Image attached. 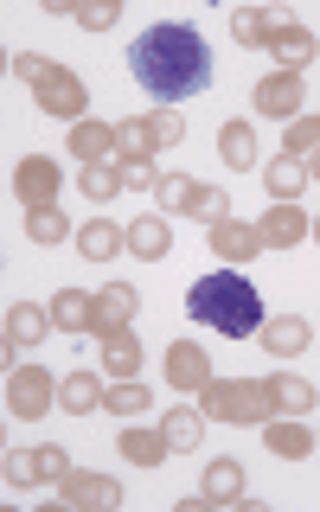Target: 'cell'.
I'll list each match as a JSON object with an SVG mask.
<instances>
[{
    "mask_svg": "<svg viewBox=\"0 0 320 512\" xmlns=\"http://www.w3.org/2000/svg\"><path fill=\"white\" fill-rule=\"evenodd\" d=\"M128 71H135V84L148 90L160 109H173L180 96L212 90V52H205L199 26H186V20H160V26L141 32V39L128 45Z\"/></svg>",
    "mask_w": 320,
    "mask_h": 512,
    "instance_id": "cell-1",
    "label": "cell"
},
{
    "mask_svg": "<svg viewBox=\"0 0 320 512\" xmlns=\"http://www.w3.org/2000/svg\"><path fill=\"white\" fill-rule=\"evenodd\" d=\"M186 320H192V327H218L224 340H250V333L263 327V295H256L237 269H212V276L192 282Z\"/></svg>",
    "mask_w": 320,
    "mask_h": 512,
    "instance_id": "cell-2",
    "label": "cell"
},
{
    "mask_svg": "<svg viewBox=\"0 0 320 512\" xmlns=\"http://www.w3.org/2000/svg\"><path fill=\"white\" fill-rule=\"evenodd\" d=\"M7 71L32 84V103H39L45 116H58V122H71V128L84 122V103H90V96H84V77H77V71H64V64H45V58H32V52H13Z\"/></svg>",
    "mask_w": 320,
    "mask_h": 512,
    "instance_id": "cell-3",
    "label": "cell"
},
{
    "mask_svg": "<svg viewBox=\"0 0 320 512\" xmlns=\"http://www.w3.org/2000/svg\"><path fill=\"white\" fill-rule=\"evenodd\" d=\"M199 410L218 423H269V378H212L199 391Z\"/></svg>",
    "mask_w": 320,
    "mask_h": 512,
    "instance_id": "cell-4",
    "label": "cell"
},
{
    "mask_svg": "<svg viewBox=\"0 0 320 512\" xmlns=\"http://www.w3.org/2000/svg\"><path fill=\"white\" fill-rule=\"evenodd\" d=\"M148 199L160 205V212H180V218H199V224H218V218H231V192H218V186H199V180H186V173H160Z\"/></svg>",
    "mask_w": 320,
    "mask_h": 512,
    "instance_id": "cell-5",
    "label": "cell"
},
{
    "mask_svg": "<svg viewBox=\"0 0 320 512\" xmlns=\"http://www.w3.org/2000/svg\"><path fill=\"white\" fill-rule=\"evenodd\" d=\"M0 468H7V493H26V487H45V480H64L71 474V455L58 442H39V448H7Z\"/></svg>",
    "mask_w": 320,
    "mask_h": 512,
    "instance_id": "cell-6",
    "label": "cell"
},
{
    "mask_svg": "<svg viewBox=\"0 0 320 512\" xmlns=\"http://www.w3.org/2000/svg\"><path fill=\"white\" fill-rule=\"evenodd\" d=\"M7 410L26 416V423L52 416L58 410V378L45 372V365H7Z\"/></svg>",
    "mask_w": 320,
    "mask_h": 512,
    "instance_id": "cell-7",
    "label": "cell"
},
{
    "mask_svg": "<svg viewBox=\"0 0 320 512\" xmlns=\"http://www.w3.org/2000/svg\"><path fill=\"white\" fill-rule=\"evenodd\" d=\"M58 192H64V167L52 154H26L20 167H13V199H20L26 212L32 205H58Z\"/></svg>",
    "mask_w": 320,
    "mask_h": 512,
    "instance_id": "cell-8",
    "label": "cell"
},
{
    "mask_svg": "<svg viewBox=\"0 0 320 512\" xmlns=\"http://www.w3.org/2000/svg\"><path fill=\"white\" fill-rule=\"evenodd\" d=\"M64 487V506H77V512H116L122 506V487H116V474H90V468H71L58 480Z\"/></svg>",
    "mask_w": 320,
    "mask_h": 512,
    "instance_id": "cell-9",
    "label": "cell"
},
{
    "mask_svg": "<svg viewBox=\"0 0 320 512\" xmlns=\"http://www.w3.org/2000/svg\"><path fill=\"white\" fill-rule=\"evenodd\" d=\"M256 116H269V122H295L301 116V103H308V90H301V77H288V71H269L263 84H256Z\"/></svg>",
    "mask_w": 320,
    "mask_h": 512,
    "instance_id": "cell-10",
    "label": "cell"
},
{
    "mask_svg": "<svg viewBox=\"0 0 320 512\" xmlns=\"http://www.w3.org/2000/svg\"><path fill=\"white\" fill-rule=\"evenodd\" d=\"M256 340H263L269 359H301V352H308V340H314V327H308L301 314H269L263 327H256Z\"/></svg>",
    "mask_w": 320,
    "mask_h": 512,
    "instance_id": "cell-11",
    "label": "cell"
},
{
    "mask_svg": "<svg viewBox=\"0 0 320 512\" xmlns=\"http://www.w3.org/2000/svg\"><path fill=\"white\" fill-rule=\"evenodd\" d=\"M135 308H141V288L135 282H109V288H96V320H90V333H122L128 320H135Z\"/></svg>",
    "mask_w": 320,
    "mask_h": 512,
    "instance_id": "cell-12",
    "label": "cell"
},
{
    "mask_svg": "<svg viewBox=\"0 0 320 512\" xmlns=\"http://www.w3.org/2000/svg\"><path fill=\"white\" fill-rule=\"evenodd\" d=\"M256 237H263V250H295L301 237H308V218H301V205H269L263 218H256Z\"/></svg>",
    "mask_w": 320,
    "mask_h": 512,
    "instance_id": "cell-13",
    "label": "cell"
},
{
    "mask_svg": "<svg viewBox=\"0 0 320 512\" xmlns=\"http://www.w3.org/2000/svg\"><path fill=\"white\" fill-rule=\"evenodd\" d=\"M205 237H212V256H224V263H250V256H263V237H256V224L218 218V224H205Z\"/></svg>",
    "mask_w": 320,
    "mask_h": 512,
    "instance_id": "cell-14",
    "label": "cell"
},
{
    "mask_svg": "<svg viewBox=\"0 0 320 512\" xmlns=\"http://www.w3.org/2000/svg\"><path fill=\"white\" fill-rule=\"evenodd\" d=\"M167 384L173 391H205V384H212V359L192 340H173L167 346Z\"/></svg>",
    "mask_w": 320,
    "mask_h": 512,
    "instance_id": "cell-15",
    "label": "cell"
},
{
    "mask_svg": "<svg viewBox=\"0 0 320 512\" xmlns=\"http://www.w3.org/2000/svg\"><path fill=\"white\" fill-rule=\"evenodd\" d=\"M45 333H52V308H32V301H13V308H7V365H13V352L39 346Z\"/></svg>",
    "mask_w": 320,
    "mask_h": 512,
    "instance_id": "cell-16",
    "label": "cell"
},
{
    "mask_svg": "<svg viewBox=\"0 0 320 512\" xmlns=\"http://www.w3.org/2000/svg\"><path fill=\"white\" fill-rule=\"evenodd\" d=\"M282 26H295L282 7H237V13H231L237 45H276V32H282Z\"/></svg>",
    "mask_w": 320,
    "mask_h": 512,
    "instance_id": "cell-17",
    "label": "cell"
},
{
    "mask_svg": "<svg viewBox=\"0 0 320 512\" xmlns=\"http://www.w3.org/2000/svg\"><path fill=\"white\" fill-rule=\"evenodd\" d=\"M199 493H205V506H237V500H244V468H237L231 455L205 461V480H199Z\"/></svg>",
    "mask_w": 320,
    "mask_h": 512,
    "instance_id": "cell-18",
    "label": "cell"
},
{
    "mask_svg": "<svg viewBox=\"0 0 320 512\" xmlns=\"http://www.w3.org/2000/svg\"><path fill=\"white\" fill-rule=\"evenodd\" d=\"M263 448H269V455H282V461H301V455H314V429L301 423V416L263 423Z\"/></svg>",
    "mask_w": 320,
    "mask_h": 512,
    "instance_id": "cell-19",
    "label": "cell"
},
{
    "mask_svg": "<svg viewBox=\"0 0 320 512\" xmlns=\"http://www.w3.org/2000/svg\"><path fill=\"white\" fill-rule=\"evenodd\" d=\"M128 250L148 256V263H167V256H173V231H167V218H160V212H141L135 224H128Z\"/></svg>",
    "mask_w": 320,
    "mask_h": 512,
    "instance_id": "cell-20",
    "label": "cell"
},
{
    "mask_svg": "<svg viewBox=\"0 0 320 512\" xmlns=\"http://www.w3.org/2000/svg\"><path fill=\"white\" fill-rule=\"evenodd\" d=\"M77 250H84V263H109L116 250H128V231L109 218H90V224H77Z\"/></svg>",
    "mask_w": 320,
    "mask_h": 512,
    "instance_id": "cell-21",
    "label": "cell"
},
{
    "mask_svg": "<svg viewBox=\"0 0 320 512\" xmlns=\"http://www.w3.org/2000/svg\"><path fill=\"white\" fill-rule=\"evenodd\" d=\"M45 308H52V327H64V333H90V320H96V295H84V288H58Z\"/></svg>",
    "mask_w": 320,
    "mask_h": 512,
    "instance_id": "cell-22",
    "label": "cell"
},
{
    "mask_svg": "<svg viewBox=\"0 0 320 512\" xmlns=\"http://www.w3.org/2000/svg\"><path fill=\"white\" fill-rule=\"evenodd\" d=\"M301 186H308V160H295V154H276V160H269V173H263V192H269V199L295 205Z\"/></svg>",
    "mask_w": 320,
    "mask_h": 512,
    "instance_id": "cell-23",
    "label": "cell"
},
{
    "mask_svg": "<svg viewBox=\"0 0 320 512\" xmlns=\"http://www.w3.org/2000/svg\"><path fill=\"white\" fill-rule=\"evenodd\" d=\"M64 148L84 160V167H96V160H109V154H116V122H77Z\"/></svg>",
    "mask_w": 320,
    "mask_h": 512,
    "instance_id": "cell-24",
    "label": "cell"
},
{
    "mask_svg": "<svg viewBox=\"0 0 320 512\" xmlns=\"http://www.w3.org/2000/svg\"><path fill=\"white\" fill-rule=\"evenodd\" d=\"M96 359H103V372H109V384H122V378H135L141 372V346H135V333H109L103 340V352H96Z\"/></svg>",
    "mask_w": 320,
    "mask_h": 512,
    "instance_id": "cell-25",
    "label": "cell"
},
{
    "mask_svg": "<svg viewBox=\"0 0 320 512\" xmlns=\"http://www.w3.org/2000/svg\"><path fill=\"white\" fill-rule=\"evenodd\" d=\"M269 52H276V71L301 77V64H308V58L320 52V39H314V32H301V26H282V32H276V45H269Z\"/></svg>",
    "mask_w": 320,
    "mask_h": 512,
    "instance_id": "cell-26",
    "label": "cell"
},
{
    "mask_svg": "<svg viewBox=\"0 0 320 512\" xmlns=\"http://www.w3.org/2000/svg\"><path fill=\"white\" fill-rule=\"evenodd\" d=\"M58 410H64V416L103 410V384H96L90 372H64V384H58Z\"/></svg>",
    "mask_w": 320,
    "mask_h": 512,
    "instance_id": "cell-27",
    "label": "cell"
},
{
    "mask_svg": "<svg viewBox=\"0 0 320 512\" xmlns=\"http://www.w3.org/2000/svg\"><path fill=\"white\" fill-rule=\"evenodd\" d=\"M218 154H224V167L250 173V167H256V128H250V122H224V128H218Z\"/></svg>",
    "mask_w": 320,
    "mask_h": 512,
    "instance_id": "cell-28",
    "label": "cell"
},
{
    "mask_svg": "<svg viewBox=\"0 0 320 512\" xmlns=\"http://www.w3.org/2000/svg\"><path fill=\"white\" fill-rule=\"evenodd\" d=\"M269 404H276L282 416H308L314 410V384L295 378V372H276V378H269Z\"/></svg>",
    "mask_w": 320,
    "mask_h": 512,
    "instance_id": "cell-29",
    "label": "cell"
},
{
    "mask_svg": "<svg viewBox=\"0 0 320 512\" xmlns=\"http://www.w3.org/2000/svg\"><path fill=\"white\" fill-rule=\"evenodd\" d=\"M173 448H167V436L160 429H122V461H135V468H160Z\"/></svg>",
    "mask_w": 320,
    "mask_h": 512,
    "instance_id": "cell-30",
    "label": "cell"
},
{
    "mask_svg": "<svg viewBox=\"0 0 320 512\" xmlns=\"http://www.w3.org/2000/svg\"><path fill=\"white\" fill-rule=\"evenodd\" d=\"M26 237H32V244H64V237H77V231H71V218H64L58 205H32V212H26Z\"/></svg>",
    "mask_w": 320,
    "mask_h": 512,
    "instance_id": "cell-31",
    "label": "cell"
},
{
    "mask_svg": "<svg viewBox=\"0 0 320 512\" xmlns=\"http://www.w3.org/2000/svg\"><path fill=\"white\" fill-rule=\"evenodd\" d=\"M160 436H167V448H199V436H205V410H167V423H160Z\"/></svg>",
    "mask_w": 320,
    "mask_h": 512,
    "instance_id": "cell-32",
    "label": "cell"
},
{
    "mask_svg": "<svg viewBox=\"0 0 320 512\" xmlns=\"http://www.w3.org/2000/svg\"><path fill=\"white\" fill-rule=\"evenodd\" d=\"M103 410L141 416V410H154V391H148V384H135V378H122V384H109V391H103Z\"/></svg>",
    "mask_w": 320,
    "mask_h": 512,
    "instance_id": "cell-33",
    "label": "cell"
},
{
    "mask_svg": "<svg viewBox=\"0 0 320 512\" xmlns=\"http://www.w3.org/2000/svg\"><path fill=\"white\" fill-rule=\"evenodd\" d=\"M77 186H84V199L109 205V199L122 192V167H109V160H96V167H84V173H77Z\"/></svg>",
    "mask_w": 320,
    "mask_h": 512,
    "instance_id": "cell-34",
    "label": "cell"
},
{
    "mask_svg": "<svg viewBox=\"0 0 320 512\" xmlns=\"http://www.w3.org/2000/svg\"><path fill=\"white\" fill-rule=\"evenodd\" d=\"M141 122H148V135H154V154H160V148H180V141H186V116H180V109H148Z\"/></svg>",
    "mask_w": 320,
    "mask_h": 512,
    "instance_id": "cell-35",
    "label": "cell"
},
{
    "mask_svg": "<svg viewBox=\"0 0 320 512\" xmlns=\"http://www.w3.org/2000/svg\"><path fill=\"white\" fill-rule=\"evenodd\" d=\"M116 154L122 160H154V135H148V122H116Z\"/></svg>",
    "mask_w": 320,
    "mask_h": 512,
    "instance_id": "cell-36",
    "label": "cell"
},
{
    "mask_svg": "<svg viewBox=\"0 0 320 512\" xmlns=\"http://www.w3.org/2000/svg\"><path fill=\"white\" fill-rule=\"evenodd\" d=\"M314 148H320V116H295V122H288V148L282 154L301 160V154H314Z\"/></svg>",
    "mask_w": 320,
    "mask_h": 512,
    "instance_id": "cell-37",
    "label": "cell"
},
{
    "mask_svg": "<svg viewBox=\"0 0 320 512\" xmlns=\"http://www.w3.org/2000/svg\"><path fill=\"white\" fill-rule=\"evenodd\" d=\"M116 20H122L116 0H90V7H77V26H84V32H109Z\"/></svg>",
    "mask_w": 320,
    "mask_h": 512,
    "instance_id": "cell-38",
    "label": "cell"
},
{
    "mask_svg": "<svg viewBox=\"0 0 320 512\" xmlns=\"http://www.w3.org/2000/svg\"><path fill=\"white\" fill-rule=\"evenodd\" d=\"M154 160H122V186H135V192H154Z\"/></svg>",
    "mask_w": 320,
    "mask_h": 512,
    "instance_id": "cell-39",
    "label": "cell"
},
{
    "mask_svg": "<svg viewBox=\"0 0 320 512\" xmlns=\"http://www.w3.org/2000/svg\"><path fill=\"white\" fill-rule=\"evenodd\" d=\"M308 180H320V148H314V154H308Z\"/></svg>",
    "mask_w": 320,
    "mask_h": 512,
    "instance_id": "cell-40",
    "label": "cell"
},
{
    "mask_svg": "<svg viewBox=\"0 0 320 512\" xmlns=\"http://www.w3.org/2000/svg\"><path fill=\"white\" fill-rule=\"evenodd\" d=\"M308 237H314V244H320V218H314V224H308Z\"/></svg>",
    "mask_w": 320,
    "mask_h": 512,
    "instance_id": "cell-41",
    "label": "cell"
},
{
    "mask_svg": "<svg viewBox=\"0 0 320 512\" xmlns=\"http://www.w3.org/2000/svg\"><path fill=\"white\" fill-rule=\"evenodd\" d=\"M314 448H320V429H314Z\"/></svg>",
    "mask_w": 320,
    "mask_h": 512,
    "instance_id": "cell-42",
    "label": "cell"
}]
</instances>
